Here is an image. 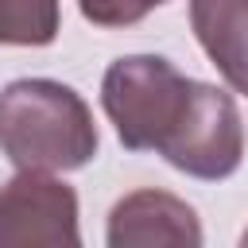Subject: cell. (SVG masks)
I'll return each instance as SVG.
<instances>
[{"label": "cell", "instance_id": "cell-1", "mask_svg": "<svg viewBox=\"0 0 248 248\" xmlns=\"http://www.w3.org/2000/svg\"><path fill=\"white\" fill-rule=\"evenodd\" d=\"M101 147L85 97L54 78H16L0 89V155L16 170H81Z\"/></svg>", "mask_w": 248, "mask_h": 248}, {"label": "cell", "instance_id": "cell-2", "mask_svg": "<svg viewBox=\"0 0 248 248\" xmlns=\"http://www.w3.org/2000/svg\"><path fill=\"white\" fill-rule=\"evenodd\" d=\"M198 81L163 54H124L101 78V108L128 151H163L194 105Z\"/></svg>", "mask_w": 248, "mask_h": 248}, {"label": "cell", "instance_id": "cell-3", "mask_svg": "<svg viewBox=\"0 0 248 248\" xmlns=\"http://www.w3.org/2000/svg\"><path fill=\"white\" fill-rule=\"evenodd\" d=\"M78 194L50 170H16L0 186V248H78Z\"/></svg>", "mask_w": 248, "mask_h": 248}, {"label": "cell", "instance_id": "cell-4", "mask_svg": "<svg viewBox=\"0 0 248 248\" xmlns=\"http://www.w3.org/2000/svg\"><path fill=\"white\" fill-rule=\"evenodd\" d=\"M159 155L174 170L202 178V182H221V178L236 174V167L244 159V120H240L232 93H225L209 81H198L186 124Z\"/></svg>", "mask_w": 248, "mask_h": 248}, {"label": "cell", "instance_id": "cell-5", "mask_svg": "<svg viewBox=\"0 0 248 248\" xmlns=\"http://www.w3.org/2000/svg\"><path fill=\"white\" fill-rule=\"evenodd\" d=\"M105 240L108 248H198L205 236L194 205L182 198L167 190H132L112 205Z\"/></svg>", "mask_w": 248, "mask_h": 248}, {"label": "cell", "instance_id": "cell-6", "mask_svg": "<svg viewBox=\"0 0 248 248\" xmlns=\"http://www.w3.org/2000/svg\"><path fill=\"white\" fill-rule=\"evenodd\" d=\"M190 27L217 74L248 97V0H190Z\"/></svg>", "mask_w": 248, "mask_h": 248}, {"label": "cell", "instance_id": "cell-7", "mask_svg": "<svg viewBox=\"0 0 248 248\" xmlns=\"http://www.w3.org/2000/svg\"><path fill=\"white\" fill-rule=\"evenodd\" d=\"M62 27V0H0V46H50Z\"/></svg>", "mask_w": 248, "mask_h": 248}, {"label": "cell", "instance_id": "cell-8", "mask_svg": "<svg viewBox=\"0 0 248 248\" xmlns=\"http://www.w3.org/2000/svg\"><path fill=\"white\" fill-rule=\"evenodd\" d=\"M170 0H78L81 16L97 27H132Z\"/></svg>", "mask_w": 248, "mask_h": 248}, {"label": "cell", "instance_id": "cell-9", "mask_svg": "<svg viewBox=\"0 0 248 248\" xmlns=\"http://www.w3.org/2000/svg\"><path fill=\"white\" fill-rule=\"evenodd\" d=\"M240 244H244V248H248V229H244V232H240Z\"/></svg>", "mask_w": 248, "mask_h": 248}]
</instances>
